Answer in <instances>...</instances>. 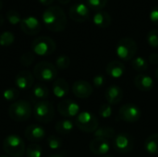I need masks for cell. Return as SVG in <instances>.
Masks as SVG:
<instances>
[{
	"instance_id": "obj_1",
	"label": "cell",
	"mask_w": 158,
	"mask_h": 157,
	"mask_svg": "<svg viewBox=\"0 0 158 157\" xmlns=\"http://www.w3.org/2000/svg\"><path fill=\"white\" fill-rule=\"evenodd\" d=\"M44 26L51 31L59 32L66 29L68 19L64 10L58 6H51L42 15Z\"/></svg>"
},
{
	"instance_id": "obj_2",
	"label": "cell",
	"mask_w": 158,
	"mask_h": 157,
	"mask_svg": "<svg viewBox=\"0 0 158 157\" xmlns=\"http://www.w3.org/2000/svg\"><path fill=\"white\" fill-rule=\"evenodd\" d=\"M32 113L31 106L28 101L18 100L12 103L8 107V116L17 122L28 120Z\"/></svg>"
},
{
	"instance_id": "obj_3",
	"label": "cell",
	"mask_w": 158,
	"mask_h": 157,
	"mask_svg": "<svg viewBox=\"0 0 158 157\" xmlns=\"http://www.w3.org/2000/svg\"><path fill=\"white\" fill-rule=\"evenodd\" d=\"M3 149L7 155L11 157H22L26 151L23 140L17 134H10L5 138Z\"/></svg>"
},
{
	"instance_id": "obj_4",
	"label": "cell",
	"mask_w": 158,
	"mask_h": 157,
	"mask_svg": "<svg viewBox=\"0 0 158 157\" xmlns=\"http://www.w3.org/2000/svg\"><path fill=\"white\" fill-rule=\"evenodd\" d=\"M33 76L42 82H51L57 76V68L48 61H40L33 68Z\"/></svg>"
},
{
	"instance_id": "obj_5",
	"label": "cell",
	"mask_w": 158,
	"mask_h": 157,
	"mask_svg": "<svg viewBox=\"0 0 158 157\" xmlns=\"http://www.w3.org/2000/svg\"><path fill=\"white\" fill-rule=\"evenodd\" d=\"M138 46L136 42L130 37L121 38L117 44L116 53L119 59L123 61L132 60L137 53Z\"/></svg>"
},
{
	"instance_id": "obj_6",
	"label": "cell",
	"mask_w": 158,
	"mask_h": 157,
	"mask_svg": "<svg viewBox=\"0 0 158 157\" xmlns=\"http://www.w3.org/2000/svg\"><path fill=\"white\" fill-rule=\"evenodd\" d=\"M76 127L86 133L94 132L99 127V121L96 116L88 111L80 112L75 118Z\"/></svg>"
},
{
	"instance_id": "obj_7",
	"label": "cell",
	"mask_w": 158,
	"mask_h": 157,
	"mask_svg": "<svg viewBox=\"0 0 158 157\" xmlns=\"http://www.w3.org/2000/svg\"><path fill=\"white\" fill-rule=\"evenodd\" d=\"M55 41L48 36H40L31 43V51L40 56H47L52 55L56 50Z\"/></svg>"
},
{
	"instance_id": "obj_8",
	"label": "cell",
	"mask_w": 158,
	"mask_h": 157,
	"mask_svg": "<svg viewBox=\"0 0 158 157\" xmlns=\"http://www.w3.org/2000/svg\"><path fill=\"white\" fill-rule=\"evenodd\" d=\"M32 113L37 121L41 123H49L55 117L54 105L49 101H40L34 105Z\"/></svg>"
},
{
	"instance_id": "obj_9",
	"label": "cell",
	"mask_w": 158,
	"mask_h": 157,
	"mask_svg": "<svg viewBox=\"0 0 158 157\" xmlns=\"http://www.w3.org/2000/svg\"><path fill=\"white\" fill-rule=\"evenodd\" d=\"M112 144L116 152L119 154H129L134 148V138L126 132L118 133L113 139Z\"/></svg>"
},
{
	"instance_id": "obj_10",
	"label": "cell",
	"mask_w": 158,
	"mask_h": 157,
	"mask_svg": "<svg viewBox=\"0 0 158 157\" xmlns=\"http://www.w3.org/2000/svg\"><path fill=\"white\" fill-rule=\"evenodd\" d=\"M118 117L121 120L129 123L137 122L141 117V109L134 104H125L123 105L118 112Z\"/></svg>"
},
{
	"instance_id": "obj_11",
	"label": "cell",
	"mask_w": 158,
	"mask_h": 157,
	"mask_svg": "<svg viewBox=\"0 0 158 157\" xmlns=\"http://www.w3.org/2000/svg\"><path fill=\"white\" fill-rule=\"evenodd\" d=\"M69 18L76 22H84L90 18V8L83 3L73 4L69 9Z\"/></svg>"
},
{
	"instance_id": "obj_12",
	"label": "cell",
	"mask_w": 158,
	"mask_h": 157,
	"mask_svg": "<svg viewBox=\"0 0 158 157\" xmlns=\"http://www.w3.org/2000/svg\"><path fill=\"white\" fill-rule=\"evenodd\" d=\"M20 30L27 35H36L40 32L42 29V25L37 18L33 16H28L21 19L20 23Z\"/></svg>"
},
{
	"instance_id": "obj_13",
	"label": "cell",
	"mask_w": 158,
	"mask_h": 157,
	"mask_svg": "<svg viewBox=\"0 0 158 157\" xmlns=\"http://www.w3.org/2000/svg\"><path fill=\"white\" fill-rule=\"evenodd\" d=\"M57 110L65 118H74L79 115L80 106L71 99H64L57 105Z\"/></svg>"
},
{
	"instance_id": "obj_14",
	"label": "cell",
	"mask_w": 158,
	"mask_h": 157,
	"mask_svg": "<svg viewBox=\"0 0 158 157\" xmlns=\"http://www.w3.org/2000/svg\"><path fill=\"white\" fill-rule=\"evenodd\" d=\"M14 82L19 90L25 91L33 86L34 76L28 70H21L15 76Z\"/></svg>"
},
{
	"instance_id": "obj_15",
	"label": "cell",
	"mask_w": 158,
	"mask_h": 157,
	"mask_svg": "<svg viewBox=\"0 0 158 157\" xmlns=\"http://www.w3.org/2000/svg\"><path fill=\"white\" fill-rule=\"evenodd\" d=\"M72 93L80 99H87L93 93V86L87 81L80 80L73 83Z\"/></svg>"
},
{
	"instance_id": "obj_16",
	"label": "cell",
	"mask_w": 158,
	"mask_h": 157,
	"mask_svg": "<svg viewBox=\"0 0 158 157\" xmlns=\"http://www.w3.org/2000/svg\"><path fill=\"white\" fill-rule=\"evenodd\" d=\"M110 147L109 141L102 138H94L89 144L90 151L95 155H106L109 152Z\"/></svg>"
},
{
	"instance_id": "obj_17",
	"label": "cell",
	"mask_w": 158,
	"mask_h": 157,
	"mask_svg": "<svg viewBox=\"0 0 158 157\" xmlns=\"http://www.w3.org/2000/svg\"><path fill=\"white\" fill-rule=\"evenodd\" d=\"M105 98L109 105H118L121 102L123 98V91L118 85H111L106 90Z\"/></svg>"
},
{
	"instance_id": "obj_18",
	"label": "cell",
	"mask_w": 158,
	"mask_h": 157,
	"mask_svg": "<svg viewBox=\"0 0 158 157\" xmlns=\"http://www.w3.org/2000/svg\"><path fill=\"white\" fill-rule=\"evenodd\" d=\"M24 135L26 139L32 143L41 142L45 136V130L39 125H31L25 129Z\"/></svg>"
},
{
	"instance_id": "obj_19",
	"label": "cell",
	"mask_w": 158,
	"mask_h": 157,
	"mask_svg": "<svg viewBox=\"0 0 158 157\" xmlns=\"http://www.w3.org/2000/svg\"><path fill=\"white\" fill-rule=\"evenodd\" d=\"M126 71V68L124 64L119 60H112L110 61L106 68V74L114 79L121 78Z\"/></svg>"
},
{
	"instance_id": "obj_20",
	"label": "cell",
	"mask_w": 158,
	"mask_h": 157,
	"mask_svg": "<svg viewBox=\"0 0 158 157\" xmlns=\"http://www.w3.org/2000/svg\"><path fill=\"white\" fill-rule=\"evenodd\" d=\"M134 85L142 92H149L154 87V81L149 75L140 73L134 78Z\"/></svg>"
},
{
	"instance_id": "obj_21",
	"label": "cell",
	"mask_w": 158,
	"mask_h": 157,
	"mask_svg": "<svg viewBox=\"0 0 158 157\" xmlns=\"http://www.w3.org/2000/svg\"><path fill=\"white\" fill-rule=\"evenodd\" d=\"M52 91H53L54 95L57 98L66 97L69 92V86L68 81L62 78L55 80L53 82Z\"/></svg>"
},
{
	"instance_id": "obj_22",
	"label": "cell",
	"mask_w": 158,
	"mask_h": 157,
	"mask_svg": "<svg viewBox=\"0 0 158 157\" xmlns=\"http://www.w3.org/2000/svg\"><path fill=\"white\" fill-rule=\"evenodd\" d=\"M93 21L94 23V25H96L99 28L105 29V28H108L111 24V16L106 12V11H97L94 17H93Z\"/></svg>"
},
{
	"instance_id": "obj_23",
	"label": "cell",
	"mask_w": 158,
	"mask_h": 157,
	"mask_svg": "<svg viewBox=\"0 0 158 157\" xmlns=\"http://www.w3.org/2000/svg\"><path fill=\"white\" fill-rule=\"evenodd\" d=\"M74 129V123L70 119H61L56 123L55 130L58 134L68 135Z\"/></svg>"
},
{
	"instance_id": "obj_24",
	"label": "cell",
	"mask_w": 158,
	"mask_h": 157,
	"mask_svg": "<svg viewBox=\"0 0 158 157\" xmlns=\"http://www.w3.org/2000/svg\"><path fill=\"white\" fill-rule=\"evenodd\" d=\"M144 149L150 155H158V133L151 134L146 138Z\"/></svg>"
},
{
	"instance_id": "obj_25",
	"label": "cell",
	"mask_w": 158,
	"mask_h": 157,
	"mask_svg": "<svg viewBox=\"0 0 158 157\" xmlns=\"http://www.w3.org/2000/svg\"><path fill=\"white\" fill-rule=\"evenodd\" d=\"M32 96L35 99L44 101L49 96V89L44 83H36L32 88Z\"/></svg>"
},
{
	"instance_id": "obj_26",
	"label": "cell",
	"mask_w": 158,
	"mask_h": 157,
	"mask_svg": "<svg viewBox=\"0 0 158 157\" xmlns=\"http://www.w3.org/2000/svg\"><path fill=\"white\" fill-rule=\"evenodd\" d=\"M94 138H102L106 140H113L117 135L116 130L111 127H98V129L94 132Z\"/></svg>"
},
{
	"instance_id": "obj_27",
	"label": "cell",
	"mask_w": 158,
	"mask_h": 157,
	"mask_svg": "<svg viewBox=\"0 0 158 157\" xmlns=\"http://www.w3.org/2000/svg\"><path fill=\"white\" fill-rule=\"evenodd\" d=\"M131 66H132L134 70H136L138 72H143V71H146L148 69L149 63L144 57L137 56L131 60Z\"/></svg>"
},
{
	"instance_id": "obj_28",
	"label": "cell",
	"mask_w": 158,
	"mask_h": 157,
	"mask_svg": "<svg viewBox=\"0 0 158 157\" xmlns=\"http://www.w3.org/2000/svg\"><path fill=\"white\" fill-rule=\"evenodd\" d=\"M25 155L27 157H42L43 149L37 143H31L25 151Z\"/></svg>"
},
{
	"instance_id": "obj_29",
	"label": "cell",
	"mask_w": 158,
	"mask_h": 157,
	"mask_svg": "<svg viewBox=\"0 0 158 157\" xmlns=\"http://www.w3.org/2000/svg\"><path fill=\"white\" fill-rule=\"evenodd\" d=\"M3 98L6 101L8 102H13L15 100H17L19 96V90L18 88H14V87H10L6 89L3 93H2Z\"/></svg>"
},
{
	"instance_id": "obj_30",
	"label": "cell",
	"mask_w": 158,
	"mask_h": 157,
	"mask_svg": "<svg viewBox=\"0 0 158 157\" xmlns=\"http://www.w3.org/2000/svg\"><path fill=\"white\" fill-rule=\"evenodd\" d=\"M15 42V36L11 31H4L0 34V45L9 46Z\"/></svg>"
},
{
	"instance_id": "obj_31",
	"label": "cell",
	"mask_w": 158,
	"mask_h": 157,
	"mask_svg": "<svg viewBox=\"0 0 158 157\" xmlns=\"http://www.w3.org/2000/svg\"><path fill=\"white\" fill-rule=\"evenodd\" d=\"M62 140L56 135H50L47 138V145L51 150H58L62 147Z\"/></svg>"
},
{
	"instance_id": "obj_32",
	"label": "cell",
	"mask_w": 158,
	"mask_h": 157,
	"mask_svg": "<svg viewBox=\"0 0 158 157\" xmlns=\"http://www.w3.org/2000/svg\"><path fill=\"white\" fill-rule=\"evenodd\" d=\"M70 65V58L66 55H61L56 59V68L57 69H67Z\"/></svg>"
},
{
	"instance_id": "obj_33",
	"label": "cell",
	"mask_w": 158,
	"mask_h": 157,
	"mask_svg": "<svg viewBox=\"0 0 158 157\" xmlns=\"http://www.w3.org/2000/svg\"><path fill=\"white\" fill-rule=\"evenodd\" d=\"M86 2L89 8L95 11H100L106 6L108 0H86Z\"/></svg>"
},
{
	"instance_id": "obj_34",
	"label": "cell",
	"mask_w": 158,
	"mask_h": 157,
	"mask_svg": "<svg viewBox=\"0 0 158 157\" xmlns=\"http://www.w3.org/2000/svg\"><path fill=\"white\" fill-rule=\"evenodd\" d=\"M148 44L153 48H158V30H151L146 36Z\"/></svg>"
},
{
	"instance_id": "obj_35",
	"label": "cell",
	"mask_w": 158,
	"mask_h": 157,
	"mask_svg": "<svg viewBox=\"0 0 158 157\" xmlns=\"http://www.w3.org/2000/svg\"><path fill=\"white\" fill-rule=\"evenodd\" d=\"M35 60V54L31 51L25 52L24 54L21 55L20 56V63L24 67H29L31 66Z\"/></svg>"
},
{
	"instance_id": "obj_36",
	"label": "cell",
	"mask_w": 158,
	"mask_h": 157,
	"mask_svg": "<svg viewBox=\"0 0 158 157\" xmlns=\"http://www.w3.org/2000/svg\"><path fill=\"white\" fill-rule=\"evenodd\" d=\"M98 113H99L100 117L103 118H110V117L112 116V113H113L112 105H109L108 103L102 104V105L99 106Z\"/></svg>"
},
{
	"instance_id": "obj_37",
	"label": "cell",
	"mask_w": 158,
	"mask_h": 157,
	"mask_svg": "<svg viewBox=\"0 0 158 157\" xmlns=\"http://www.w3.org/2000/svg\"><path fill=\"white\" fill-rule=\"evenodd\" d=\"M6 19L8 20V22L12 25H17L19 23H20L21 21V17L19 15V12L15 11V10H8L6 13Z\"/></svg>"
},
{
	"instance_id": "obj_38",
	"label": "cell",
	"mask_w": 158,
	"mask_h": 157,
	"mask_svg": "<svg viewBox=\"0 0 158 157\" xmlns=\"http://www.w3.org/2000/svg\"><path fill=\"white\" fill-rule=\"evenodd\" d=\"M105 81H106V77L102 74H98V75L94 76L93 79V83L96 88L102 87L105 84Z\"/></svg>"
},
{
	"instance_id": "obj_39",
	"label": "cell",
	"mask_w": 158,
	"mask_h": 157,
	"mask_svg": "<svg viewBox=\"0 0 158 157\" xmlns=\"http://www.w3.org/2000/svg\"><path fill=\"white\" fill-rule=\"evenodd\" d=\"M149 17H150L151 21H152L155 25L158 26V6H154V7L151 9Z\"/></svg>"
},
{
	"instance_id": "obj_40",
	"label": "cell",
	"mask_w": 158,
	"mask_h": 157,
	"mask_svg": "<svg viewBox=\"0 0 158 157\" xmlns=\"http://www.w3.org/2000/svg\"><path fill=\"white\" fill-rule=\"evenodd\" d=\"M149 62L153 65L158 64V53H153L149 56Z\"/></svg>"
},
{
	"instance_id": "obj_41",
	"label": "cell",
	"mask_w": 158,
	"mask_h": 157,
	"mask_svg": "<svg viewBox=\"0 0 158 157\" xmlns=\"http://www.w3.org/2000/svg\"><path fill=\"white\" fill-rule=\"evenodd\" d=\"M38 1L43 6H51L54 2V0H38Z\"/></svg>"
},
{
	"instance_id": "obj_42",
	"label": "cell",
	"mask_w": 158,
	"mask_h": 157,
	"mask_svg": "<svg viewBox=\"0 0 158 157\" xmlns=\"http://www.w3.org/2000/svg\"><path fill=\"white\" fill-rule=\"evenodd\" d=\"M61 5H67L70 2V0H57Z\"/></svg>"
},
{
	"instance_id": "obj_43",
	"label": "cell",
	"mask_w": 158,
	"mask_h": 157,
	"mask_svg": "<svg viewBox=\"0 0 158 157\" xmlns=\"http://www.w3.org/2000/svg\"><path fill=\"white\" fill-rule=\"evenodd\" d=\"M4 21H5V19H4V17L0 14V27L4 24Z\"/></svg>"
},
{
	"instance_id": "obj_44",
	"label": "cell",
	"mask_w": 158,
	"mask_h": 157,
	"mask_svg": "<svg viewBox=\"0 0 158 157\" xmlns=\"http://www.w3.org/2000/svg\"><path fill=\"white\" fill-rule=\"evenodd\" d=\"M49 157H63L62 155H50Z\"/></svg>"
},
{
	"instance_id": "obj_45",
	"label": "cell",
	"mask_w": 158,
	"mask_h": 157,
	"mask_svg": "<svg viewBox=\"0 0 158 157\" xmlns=\"http://www.w3.org/2000/svg\"><path fill=\"white\" fill-rule=\"evenodd\" d=\"M156 78L157 79L158 81V68H156Z\"/></svg>"
},
{
	"instance_id": "obj_46",
	"label": "cell",
	"mask_w": 158,
	"mask_h": 157,
	"mask_svg": "<svg viewBox=\"0 0 158 157\" xmlns=\"http://www.w3.org/2000/svg\"><path fill=\"white\" fill-rule=\"evenodd\" d=\"M2 7H3V2H2V0H0V10L2 9Z\"/></svg>"
},
{
	"instance_id": "obj_47",
	"label": "cell",
	"mask_w": 158,
	"mask_h": 157,
	"mask_svg": "<svg viewBox=\"0 0 158 157\" xmlns=\"http://www.w3.org/2000/svg\"><path fill=\"white\" fill-rule=\"evenodd\" d=\"M102 157H115V156H113V155H104V156H102Z\"/></svg>"
},
{
	"instance_id": "obj_48",
	"label": "cell",
	"mask_w": 158,
	"mask_h": 157,
	"mask_svg": "<svg viewBox=\"0 0 158 157\" xmlns=\"http://www.w3.org/2000/svg\"><path fill=\"white\" fill-rule=\"evenodd\" d=\"M0 157H8V156H6V155H1Z\"/></svg>"
}]
</instances>
